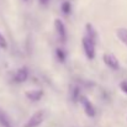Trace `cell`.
<instances>
[{
  "label": "cell",
  "instance_id": "cell-12",
  "mask_svg": "<svg viewBox=\"0 0 127 127\" xmlns=\"http://www.w3.org/2000/svg\"><path fill=\"white\" fill-rule=\"evenodd\" d=\"M61 9H62V11H63V14H64V15H69V14H70V11H72L70 1L64 0V1L62 2V5H61Z\"/></svg>",
  "mask_w": 127,
  "mask_h": 127
},
{
  "label": "cell",
  "instance_id": "cell-7",
  "mask_svg": "<svg viewBox=\"0 0 127 127\" xmlns=\"http://www.w3.org/2000/svg\"><path fill=\"white\" fill-rule=\"evenodd\" d=\"M85 31H86V36L85 37H88L90 41L96 43V41H97V32L94 29V26L91 24H86L85 25Z\"/></svg>",
  "mask_w": 127,
  "mask_h": 127
},
{
  "label": "cell",
  "instance_id": "cell-15",
  "mask_svg": "<svg viewBox=\"0 0 127 127\" xmlns=\"http://www.w3.org/2000/svg\"><path fill=\"white\" fill-rule=\"evenodd\" d=\"M120 88H121V90H122L125 94H127V80H124V82L120 84Z\"/></svg>",
  "mask_w": 127,
  "mask_h": 127
},
{
  "label": "cell",
  "instance_id": "cell-1",
  "mask_svg": "<svg viewBox=\"0 0 127 127\" xmlns=\"http://www.w3.org/2000/svg\"><path fill=\"white\" fill-rule=\"evenodd\" d=\"M44 120V111L40 110L37 112H35L29 120L24 125V127H38Z\"/></svg>",
  "mask_w": 127,
  "mask_h": 127
},
{
  "label": "cell",
  "instance_id": "cell-5",
  "mask_svg": "<svg viewBox=\"0 0 127 127\" xmlns=\"http://www.w3.org/2000/svg\"><path fill=\"white\" fill-rule=\"evenodd\" d=\"M102 59H104V63L109 68H111L114 70H117L120 68V63H119L117 58L115 57V54H112V53H105L104 57H102Z\"/></svg>",
  "mask_w": 127,
  "mask_h": 127
},
{
  "label": "cell",
  "instance_id": "cell-14",
  "mask_svg": "<svg viewBox=\"0 0 127 127\" xmlns=\"http://www.w3.org/2000/svg\"><path fill=\"white\" fill-rule=\"evenodd\" d=\"M0 47L1 48H6L7 47V43H6V40H5V37L0 33Z\"/></svg>",
  "mask_w": 127,
  "mask_h": 127
},
{
  "label": "cell",
  "instance_id": "cell-8",
  "mask_svg": "<svg viewBox=\"0 0 127 127\" xmlns=\"http://www.w3.org/2000/svg\"><path fill=\"white\" fill-rule=\"evenodd\" d=\"M26 97L31 101H40L43 96V90H31V91H26Z\"/></svg>",
  "mask_w": 127,
  "mask_h": 127
},
{
  "label": "cell",
  "instance_id": "cell-13",
  "mask_svg": "<svg viewBox=\"0 0 127 127\" xmlns=\"http://www.w3.org/2000/svg\"><path fill=\"white\" fill-rule=\"evenodd\" d=\"M56 56H57V58H58V61H59V62H62V63H64V62H65L67 54H65L64 49H62V48H57V49H56Z\"/></svg>",
  "mask_w": 127,
  "mask_h": 127
},
{
  "label": "cell",
  "instance_id": "cell-4",
  "mask_svg": "<svg viewBox=\"0 0 127 127\" xmlns=\"http://www.w3.org/2000/svg\"><path fill=\"white\" fill-rule=\"evenodd\" d=\"M79 101H80V104H82L83 107H84L85 114H86L89 117H94L95 114H96V111H95V107H94V105L91 104V101H90L85 95H82V96H80Z\"/></svg>",
  "mask_w": 127,
  "mask_h": 127
},
{
  "label": "cell",
  "instance_id": "cell-16",
  "mask_svg": "<svg viewBox=\"0 0 127 127\" xmlns=\"http://www.w3.org/2000/svg\"><path fill=\"white\" fill-rule=\"evenodd\" d=\"M38 1H40L42 5H47V4L49 2V0H38Z\"/></svg>",
  "mask_w": 127,
  "mask_h": 127
},
{
  "label": "cell",
  "instance_id": "cell-17",
  "mask_svg": "<svg viewBox=\"0 0 127 127\" xmlns=\"http://www.w3.org/2000/svg\"><path fill=\"white\" fill-rule=\"evenodd\" d=\"M24 1H27V0H24Z\"/></svg>",
  "mask_w": 127,
  "mask_h": 127
},
{
  "label": "cell",
  "instance_id": "cell-9",
  "mask_svg": "<svg viewBox=\"0 0 127 127\" xmlns=\"http://www.w3.org/2000/svg\"><path fill=\"white\" fill-rule=\"evenodd\" d=\"M0 126L1 127H14L12 124H11L10 117L7 116V114L2 109H0Z\"/></svg>",
  "mask_w": 127,
  "mask_h": 127
},
{
  "label": "cell",
  "instance_id": "cell-3",
  "mask_svg": "<svg viewBox=\"0 0 127 127\" xmlns=\"http://www.w3.org/2000/svg\"><path fill=\"white\" fill-rule=\"evenodd\" d=\"M82 43H83V48H84L85 56L88 57V59H94L95 58V44L96 43L90 41L88 37H83Z\"/></svg>",
  "mask_w": 127,
  "mask_h": 127
},
{
  "label": "cell",
  "instance_id": "cell-2",
  "mask_svg": "<svg viewBox=\"0 0 127 127\" xmlns=\"http://www.w3.org/2000/svg\"><path fill=\"white\" fill-rule=\"evenodd\" d=\"M54 29H56L58 40L62 43H65V41H67V30H65V25L63 24V21L61 19L54 20Z\"/></svg>",
  "mask_w": 127,
  "mask_h": 127
},
{
  "label": "cell",
  "instance_id": "cell-10",
  "mask_svg": "<svg viewBox=\"0 0 127 127\" xmlns=\"http://www.w3.org/2000/svg\"><path fill=\"white\" fill-rule=\"evenodd\" d=\"M80 96H82V95H80V86H78V85H73V86L70 88V97H72L73 102L79 101Z\"/></svg>",
  "mask_w": 127,
  "mask_h": 127
},
{
  "label": "cell",
  "instance_id": "cell-6",
  "mask_svg": "<svg viewBox=\"0 0 127 127\" xmlns=\"http://www.w3.org/2000/svg\"><path fill=\"white\" fill-rule=\"evenodd\" d=\"M29 78V69L27 67H21L19 68L16 72H15V75H14V80L16 83H25Z\"/></svg>",
  "mask_w": 127,
  "mask_h": 127
},
{
  "label": "cell",
  "instance_id": "cell-11",
  "mask_svg": "<svg viewBox=\"0 0 127 127\" xmlns=\"http://www.w3.org/2000/svg\"><path fill=\"white\" fill-rule=\"evenodd\" d=\"M116 35H117L119 40L127 46V29H117Z\"/></svg>",
  "mask_w": 127,
  "mask_h": 127
}]
</instances>
